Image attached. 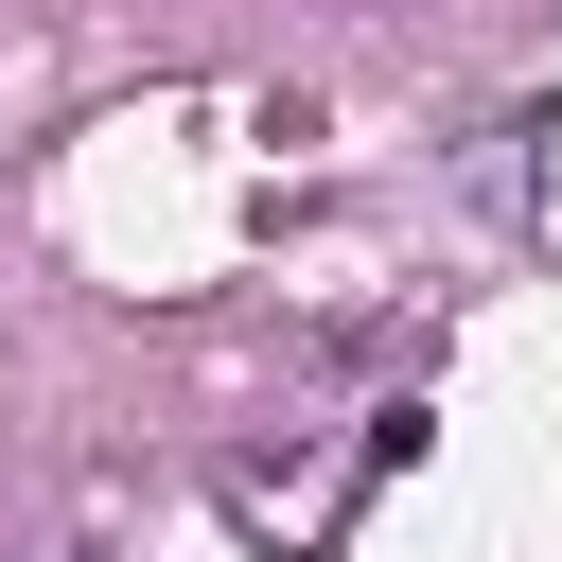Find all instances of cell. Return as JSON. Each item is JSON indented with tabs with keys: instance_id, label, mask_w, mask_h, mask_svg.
<instances>
[]
</instances>
